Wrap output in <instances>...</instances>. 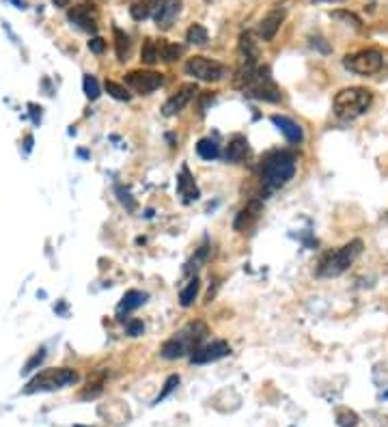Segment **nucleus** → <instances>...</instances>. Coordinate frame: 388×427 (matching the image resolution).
Instances as JSON below:
<instances>
[{"instance_id":"18","label":"nucleus","mask_w":388,"mask_h":427,"mask_svg":"<svg viewBox=\"0 0 388 427\" xmlns=\"http://www.w3.org/2000/svg\"><path fill=\"white\" fill-rule=\"evenodd\" d=\"M155 7H158V0H134V5H132L130 14H132V18H134L136 22H142V20H147L149 16H153Z\"/></svg>"},{"instance_id":"36","label":"nucleus","mask_w":388,"mask_h":427,"mask_svg":"<svg viewBox=\"0 0 388 427\" xmlns=\"http://www.w3.org/2000/svg\"><path fill=\"white\" fill-rule=\"evenodd\" d=\"M386 223H388V216H386Z\"/></svg>"},{"instance_id":"33","label":"nucleus","mask_w":388,"mask_h":427,"mask_svg":"<svg viewBox=\"0 0 388 427\" xmlns=\"http://www.w3.org/2000/svg\"><path fill=\"white\" fill-rule=\"evenodd\" d=\"M127 334H132V337L142 334V322H138V320L130 322V324H127Z\"/></svg>"},{"instance_id":"22","label":"nucleus","mask_w":388,"mask_h":427,"mask_svg":"<svg viewBox=\"0 0 388 427\" xmlns=\"http://www.w3.org/2000/svg\"><path fill=\"white\" fill-rule=\"evenodd\" d=\"M207 39H209L207 28L201 26V24H192V26L188 28V33H186V41L192 43V46H205Z\"/></svg>"},{"instance_id":"5","label":"nucleus","mask_w":388,"mask_h":427,"mask_svg":"<svg viewBox=\"0 0 388 427\" xmlns=\"http://www.w3.org/2000/svg\"><path fill=\"white\" fill-rule=\"evenodd\" d=\"M186 74L196 78V80H203V83H218L224 78L226 69L222 63L214 60V58H207V56H192L188 63H186Z\"/></svg>"},{"instance_id":"32","label":"nucleus","mask_w":388,"mask_h":427,"mask_svg":"<svg viewBox=\"0 0 388 427\" xmlns=\"http://www.w3.org/2000/svg\"><path fill=\"white\" fill-rule=\"evenodd\" d=\"M89 50H91V52H95V54H102V52L106 50V43H104V39H102V37H93V39L89 41Z\"/></svg>"},{"instance_id":"20","label":"nucleus","mask_w":388,"mask_h":427,"mask_svg":"<svg viewBox=\"0 0 388 427\" xmlns=\"http://www.w3.org/2000/svg\"><path fill=\"white\" fill-rule=\"evenodd\" d=\"M147 300V296L145 294H140V292H136V290H132V292H127L125 296H123V300H121V305H119V315L125 311H132V309H136V307H140L142 302Z\"/></svg>"},{"instance_id":"15","label":"nucleus","mask_w":388,"mask_h":427,"mask_svg":"<svg viewBox=\"0 0 388 427\" xmlns=\"http://www.w3.org/2000/svg\"><path fill=\"white\" fill-rule=\"evenodd\" d=\"M272 123L285 134V138L289 140V142H300L302 138H304V134H302V127L295 123V121H291V119H287V117H280V115H274L272 117Z\"/></svg>"},{"instance_id":"37","label":"nucleus","mask_w":388,"mask_h":427,"mask_svg":"<svg viewBox=\"0 0 388 427\" xmlns=\"http://www.w3.org/2000/svg\"><path fill=\"white\" fill-rule=\"evenodd\" d=\"M328 3H330V0H328Z\"/></svg>"},{"instance_id":"17","label":"nucleus","mask_w":388,"mask_h":427,"mask_svg":"<svg viewBox=\"0 0 388 427\" xmlns=\"http://www.w3.org/2000/svg\"><path fill=\"white\" fill-rule=\"evenodd\" d=\"M162 46H164V39L155 41V39H147L142 43V50H140V58L142 63L147 65H155L158 60H162Z\"/></svg>"},{"instance_id":"10","label":"nucleus","mask_w":388,"mask_h":427,"mask_svg":"<svg viewBox=\"0 0 388 427\" xmlns=\"http://www.w3.org/2000/svg\"><path fill=\"white\" fill-rule=\"evenodd\" d=\"M196 93H199V89H196L194 83H188V85L179 87V91H177L175 95H171V97L167 100V104L162 106V115H164V117H173V115L182 112V110L190 104V100H192Z\"/></svg>"},{"instance_id":"28","label":"nucleus","mask_w":388,"mask_h":427,"mask_svg":"<svg viewBox=\"0 0 388 427\" xmlns=\"http://www.w3.org/2000/svg\"><path fill=\"white\" fill-rule=\"evenodd\" d=\"M83 85H85V95L89 97V100H98L100 97V85H98V80L93 78V76H85V80H83Z\"/></svg>"},{"instance_id":"26","label":"nucleus","mask_w":388,"mask_h":427,"mask_svg":"<svg viewBox=\"0 0 388 427\" xmlns=\"http://www.w3.org/2000/svg\"><path fill=\"white\" fill-rule=\"evenodd\" d=\"M106 91H108V93H110L115 100H119V102H130V100H132L130 91H127L125 87H121V85L112 83V80H106Z\"/></svg>"},{"instance_id":"3","label":"nucleus","mask_w":388,"mask_h":427,"mask_svg":"<svg viewBox=\"0 0 388 427\" xmlns=\"http://www.w3.org/2000/svg\"><path fill=\"white\" fill-rule=\"evenodd\" d=\"M360 253H362V242H360V240H354V242L341 246L339 251L328 253V255L324 257V261L320 263V276L332 278V276L343 274V272L356 261V257H358Z\"/></svg>"},{"instance_id":"13","label":"nucleus","mask_w":388,"mask_h":427,"mask_svg":"<svg viewBox=\"0 0 388 427\" xmlns=\"http://www.w3.org/2000/svg\"><path fill=\"white\" fill-rule=\"evenodd\" d=\"M285 20V9H272L259 24V37L263 41H272Z\"/></svg>"},{"instance_id":"12","label":"nucleus","mask_w":388,"mask_h":427,"mask_svg":"<svg viewBox=\"0 0 388 427\" xmlns=\"http://www.w3.org/2000/svg\"><path fill=\"white\" fill-rule=\"evenodd\" d=\"M261 211H263L261 201H251V203L238 214V218H236V223H233V227H236V231H246V229H251V227L259 221Z\"/></svg>"},{"instance_id":"35","label":"nucleus","mask_w":388,"mask_h":427,"mask_svg":"<svg viewBox=\"0 0 388 427\" xmlns=\"http://www.w3.org/2000/svg\"><path fill=\"white\" fill-rule=\"evenodd\" d=\"M54 3H56L58 7H65V5L69 3V0H54Z\"/></svg>"},{"instance_id":"30","label":"nucleus","mask_w":388,"mask_h":427,"mask_svg":"<svg viewBox=\"0 0 388 427\" xmlns=\"http://www.w3.org/2000/svg\"><path fill=\"white\" fill-rule=\"evenodd\" d=\"M177 384H179V376H171L169 380H167V384H164V389H162V393L158 395V399H155V404H160L162 399H167L175 389H177Z\"/></svg>"},{"instance_id":"8","label":"nucleus","mask_w":388,"mask_h":427,"mask_svg":"<svg viewBox=\"0 0 388 427\" xmlns=\"http://www.w3.org/2000/svg\"><path fill=\"white\" fill-rule=\"evenodd\" d=\"M231 354V347L226 341H214L209 345H203L199 349L192 352L190 356V363L192 365H205V363H214V361H220L224 356Z\"/></svg>"},{"instance_id":"11","label":"nucleus","mask_w":388,"mask_h":427,"mask_svg":"<svg viewBox=\"0 0 388 427\" xmlns=\"http://www.w3.org/2000/svg\"><path fill=\"white\" fill-rule=\"evenodd\" d=\"M69 22L75 24L80 31H87V33H95L98 31V14L91 5H75L69 9L67 14Z\"/></svg>"},{"instance_id":"1","label":"nucleus","mask_w":388,"mask_h":427,"mask_svg":"<svg viewBox=\"0 0 388 427\" xmlns=\"http://www.w3.org/2000/svg\"><path fill=\"white\" fill-rule=\"evenodd\" d=\"M295 173V154L287 149L270 152L261 160V179L268 188H280L285 186Z\"/></svg>"},{"instance_id":"29","label":"nucleus","mask_w":388,"mask_h":427,"mask_svg":"<svg viewBox=\"0 0 388 427\" xmlns=\"http://www.w3.org/2000/svg\"><path fill=\"white\" fill-rule=\"evenodd\" d=\"M179 54H182V46H175V43H167V41H164V46H162V60H164V63L177 60Z\"/></svg>"},{"instance_id":"9","label":"nucleus","mask_w":388,"mask_h":427,"mask_svg":"<svg viewBox=\"0 0 388 427\" xmlns=\"http://www.w3.org/2000/svg\"><path fill=\"white\" fill-rule=\"evenodd\" d=\"M179 11H182V0H158V7L153 11V20L158 24V28L169 31L179 18Z\"/></svg>"},{"instance_id":"4","label":"nucleus","mask_w":388,"mask_h":427,"mask_svg":"<svg viewBox=\"0 0 388 427\" xmlns=\"http://www.w3.org/2000/svg\"><path fill=\"white\" fill-rule=\"evenodd\" d=\"M75 382H78V374L73 369H67V367L46 369L28 382L24 393L31 395V393H37V391H54V389H63V386H69V384H75Z\"/></svg>"},{"instance_id":"2","label":"nucleus","mask_w":388,"mask_h":427,"mask_svg":"<svg viewBox=\"0 0 388 427\" xmlns=\"http://www.w3.org/2000/svg\"><path fill=\"white\" fill-rule=\"evenodd\" d=\"M373 102V95L369 89H362V87H350V89H343L335 95V115L343 121H352L360 115H365L369 110Z\"/></svg>"},{"instance_id":"31","label":"nucleus","mask_w":388,"mask_h":427,"mask_svg":"<svg viewBox=\"0 0 388 427\" xmlns=\"http://www.w3.org/2000/svg\"><path fill=\"white\" fill-rule=\"evenodd\" d=\"M205 257H207V246H201L199 248V253H196V257L188 263V268H186V272H192V270H196V268H201V263L205 261Z\"/></svg>"},{"instance_id":"23","label":"nucleus","mask_w":388,"mask_h":427,"mask_svg":"<svg viewBox=\"0 0 388 427\" xmlns=\"http://www.w3.org/2000/svg\"><path fill=\"white\" fill-rule=\"evenodd\" d=\"M112 33H115V48H117V56H119V60H125L127 58V54H130V37L121 31V28H112Z\"/></svg>"},{"instance_id":"6","label":"nucleus","mask_w":388,"mask_h":427,"mask_svg":"<svg viewBox=\"0 0 388 427\" xmlns=\"http://www.w3.org/2000/svg\"><path fill=\"white\" fill-rule=\"evenodd\" d=\"M343 65L354 71V74H360V76H371V74H377L384 65V56L379 50H360L356 54H347L343 58Z\"/></svg>"},{"instance_id":"27","label":"nucleus","mask_w":388,"mask_h":427,"mask_svg":"<svg viewBox=\"0 0 388 427\" xmlns=\"http://www.w3.org/2000/svg\"><path fill=\"white\" fill-rule=\"evenodd\" d=\"M43 359H46V349L43 347H39L35 354H33V359H28V363L24 365V369H22V374L24 376H28V374H33L41 363H43Z\"/></svg>"},{"instance_id":"14","label":"nucleus","mask_w":388,"mask_h":427,"mask_svg":"<svg viewBox=\"0 0 388 427\" xmlns=\"http://www.w3.org/2000/svg\"><path fill=\"white\" fill-rule=\"evenodd\" d=\"M248 156V140L244 136H233L226 145L224 158L229 162H242Z\"/></svg>"},{"instance_id":"7","label":"nucleus","mask_w":388,"mask_h":427,"mask_svg":"<svg viewBox=\"0 0 388 427\" xmlns=\"http://www.w3.org/2000/svg\"><path fill=\"white\" fill-rule=\"evenodd\" d=\"M125 83L136 91V93H153L155 89H160L164 85V78L158 71H149V69H140V71H130L125 76Z\"/></svg>"},{"instance_id":"24","label":"nucleus","mask_w":388,"mask_h":427,"mask_svg":"<svg viewBox=\"0 0 388 427\" xmlns=\"http://www.w3.org/2000/svg\"><path fill=\"white\" fill-rule=\"evenodd\" d=\"M240 52L244 54V58H246V60H257V56H259V50H257V46H255V41H253V35H251V33H244V35L240 37Z\"/></svg>"},{"instance_id":"25","label":"nucleus","mask_w":388,"mask_h":427,"mask_svg":"<svg viewBox=\"0 0 388 427\" xmlns=\"http://www.w3.org/2000/svg\"><path fill=\"white\" fill-rule=\"evenodd\" d=\"M199 288H201L199 278H192V280L188 283V288L179 294V302H182V307H190V305L194 302V298H196V294H199Z\"/></svg>"},{"instance_id":"16","label":"nucleus","mask_w":388,"mask_h":427,"mask_svg":"<svg viewBox=\"0 0 388 427\" xmlns=\"http://www.w3.org/2000/svg\"><path fill=\"white\" fill-rule=\"evenodd\" d=\"M177 190L184 196V203H192V201L199 199V188L194 186V179L190 177L188 167H184L182 173H179V177H177Z\"/></svg>"},{"instance_id":"34","label":"nucleus","mask_w":388,"mask_h":427,"mask_svg":"<svg viewBox=\"0 0 388 427\" xmlns=\"http://www.w3.org/2000/svg\"><path fill=\"white\" fill-rule=\"evenodd\" d=\"M117 192H119V199H121V203H123V205L127 203V207H130V209H134V205H136V203L130 199V194H127V192H123V188H117Z\"/></svg>"},{"instance_id":"21","label":"nucleus","mask_w":388,"mask_h":427,"mask_svg":"<svg viewBox=\"0 0 388 427\" xmlns=\"http://www.w3.org/2000/svg\"><path fill=\"white\" fill-rule=\"evenodd\" d=\"M164 359H169V361H175V359H182V356H186V349H184V345L173 337V339H169L164 345H162V352H160Z\"/></svg>"},{"instance_id":"19","label":"nucleus","mask_w":388,"mask_h":427,"mask_svg":"<svg viewBox=\"0 0 388 427\" xmlns=\"http://www.w3.org/2000/svg\"><path fill=\"white\" fill-rule=\"evenodd\" d=\"M196 154H199L203 160H216V158L220 156V147H218V142L211 140V138H201V140L196 142Z\"/></svg>"}]
</instances>
